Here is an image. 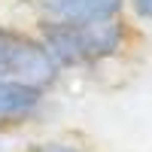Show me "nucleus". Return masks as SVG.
<instances>
[{"label": "nucleus", "instance_id": "obj_7", "mask_svg": "<svg viewBox=\"0 0 152 152\" xmlns=\"http://www.w3.org/2000/svg\"><path fill=\"white\" fill-rule=\"evenodd\" d=\"M131 6L143 21H152V0H131Z\"/></svg>", "mask_w": 152, "mask_h": 152}, {"label": "nucleus", "instance_id": "obj_4", "mask_svg": "<svg viewBox=\"0 0 152 152\" xmlns=\"http://www.w3.org/2000/svg\"><path fill=\"white\" fill-rule=\"evenodd\" d=\"M46 91L15 79H0V125H21L40 116Z\"/></svg>", "mask_w": 152, "mask_h": 152}, {"label": "nucleus", "instance_id": "obj_3", "mask_svg": "<svg viewBox=\"0 0 152 152\" xmlns=\"http://www.w3.org/2000/svg\"><path fill=\"white\" fill-rule=\"evenodd\" d=\"M43 18H58L70 24H85V21H100V18H116L125 0H31Z\"/></svg>", "mask_w": 152, "mask_h": 152}, {"label": "nucleus", "instance_id": "obj_5", "mask_svg": "<svg viewBox=\"0 0 152 152\" xmlns=\"http://www.w3.org/2000/svg\"><path fill=\"white\" fill-rule=\"evenodd\" d=\"M79 34H82L88 64L116 58L125 49V43H128V31H125L119 15L116 18H100V21H85V24H79Z\"/></svg>", "mask_w": 152, "mask_h": 152}, {"label": "nucleus", "instance_id": "obj_6", "mask_svg": "<svg viewBox=\"0 0 152 152\" xmlns=\"http://www.w3.org/2000/svg\"><path fill=\"white\" fill-rule=\"evenodd\" d=\"M24 152H85V146L79 143H70V140H40V143H31Z\"/></svg>", "mask_w": 152, "mask_h": 152}, {"label": "nucleus", "instance_id": "obj_1", "mask_svg": "<svg viewBox=\"0 0 152 152\" xmlns=\"http://www.w3.org/2000/svg\"><path fill=\"white\" fill-rule=\"evenodd\" d=\"M0 73L3 79H15L46 91L49 85H55L61 70L55 67V61L49 58L37 37L0 28Z\"/></svg>", "mask_w": 152, "mask_h": 152}, {"label": "nucleus", "instance_id": "obj_2", "mask_svg": "<svg viewBox=\"0 0 152 152\" xmlns=\"http://www.w3.org/2000/svg\"><path fill=\"white\" fill-rule=\"evenodd\" d=\"M37 40L43 43V49L49 52V58L55 61V67H58V70L88 67L79 24L58 21V18H43V24H40V37H37Z\"/></svg>", "mask_w": 152, "mask_h": 152}, {"label": "nucleus", "instance_id": "obj_8", "mask_svg": "<svg viewBox=\"0 0 152 152\" xmlns=\"http://www.w3.org/2000/svg\"><path fill=\"white\" fill-rule=\"evenodd\" d=\"M0 79H3V73H0Z\"/></svg>", "mask_w": 152, "mask_h": 152}]
</instances>
